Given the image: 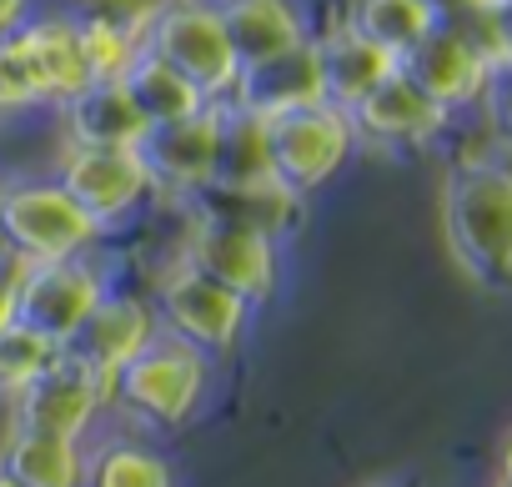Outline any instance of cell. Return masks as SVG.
Wrapping results in <instances>:
<instances>
[{
    "instance_id": "obj_18",
    "label": "cell",
    "mask_w": 512,
    "mask_h": 487,
    "mask_svg": "<svg viewBox=\"0 0 512 487\" xmlns=\"http://www.w3.org/2000/svg\"><path fill=\"white\" fill-rule=\"evenodd\" d=\"M312 46H317V61H322L327 101L342 106V111H352L367 91H377V86L397 71V61H392L382 46H372L362 31H352L347 16L332 21V26H317Z\"/></svg>"
},
{
    "instance_id": "obj_7",
    "label": "cell",
    "mask_w": 512,
    "mask_h": 487,
    "mask_svg": "<svg viewBox=\"0 0 512 487\" xmlns=\"http://www.w3.org/2000/svg\"><path fill=\"white\" fill-rule=\"evenodd\" d=\"M46 171L106 231V241H116L126 226H136L156 206V186H151V171H146L136 146H71V141H61Z\"/></svg>"
},
{
    "instance_id": "obj_17",
    "label": "cell",
    "mask_w": 512,
    "mask_h": 487,
    "mask_svg": "<svg viewBox=\"0 0 512 487\" xmlns=\"http://www.w3.org/2000/svg\"><path fill=\"white\" fill-rule=\"evenodd\" d=\"M226 41L241 66L272 61L282 51H297L317 36V21L307 11V0H216Z\"/></svg>"
},
{
    "instance_id": "obj_11",
    "label": "cell",
    "mask_w": 512,
    "mask_h": 487,
    "mask_svg": "<svg viewBox=\"0 0 512 487\" xmlns=\"http://www.w3.org/2000/svg\"><path fill=\"white\" fill-rule=\"evenodd\" d=\"M136 151H141V161L151 171L156 201L196 206L216 186V166H221V106H206V111H196L186 121H171V126H151Z\"/></svg>"
},
{
    "instance_id": "obj_6",
    "label": "cell",
    "mask_w": 512,
    "mask_h": 487,
    "mask_svg": "<svg viewBox=\"0 0 512 487\" xmlns=\"http://www.w3.org/2000/svg\"><path fill=\"white\" fill-rule=\"evenodd\" d=\"M141 51L166 61L181 81H191L211 106L231 101L241 61L226 41L216 0H156L146 26H141Z\"/></svg>"
},
{
    "instance_id": "obj_27",
    "label": "cell",
    "mask_w": 512,
    "mask_h": 487,
    "mask_svg": "<svg viewBox=\"0 0 512 487\" xmlns=\"http://www.w3.org/2000/svg\"><path fill=\"white\" fill-rule=\"evenodd\" d=\"M56 352H61L56 342H46L41 332H31V327H21V322L0 332V412H6V407L51 367Z\"/></svg>"
},
{
    "instance_id": "obj_12",
    "label": "cell",
    "mask_w": 512,
    "mask_h": 487,
    "mask_svg": "<svg viewBox=\"0 0 512 487\" xmlns=\"http://www.w3.org/2000/svg\"><path fill=\"white\" fill-rule=\"evenodd\" d=\"M352 136H357V151L372 146V151H417V146H432L442 131H447V111L437 101H427L402 71H392L377 91H367L352 111Z\"/></svg>"
},
{
    "instance_id": "obj_36",
    "label": "cell",
    "mask_w": 512,
    "mask_h": 487,
    "mask_svg": "<svg viewBox=\"0 0 512 487\" xmlns=\"http://www.w3.org/2000/svg\"><path fill=\"white\" fill-rule=\"evenodd\" d=\"M0 191H6V171H0Z\"/></svg>"
},
{
    "instance_id": "obj_3",
    "label": "cell",
    "mask_w": 512,
    "mask_h": 487,
    "mask_svg": "<svg viewBox=\"0 0 512 487\" xmlns=\"http://www.w3.org/2000/svg\"><path fill=\"white\" fill-rule=\"evenodd\" d=\"M106 231L66 196L51 171H11L0 191V257L16 267L106 252Z\"/></svg>"
},
{
    "instance_id": "obj_35",
    "label": "cell",
    "mask_w": 512,
    "mask_h": 487,
    "mask_svg": "<svg viewBox=\"0 0 512 487\" xmlns=\"http://www.w3.org/2000/svg\"><path fill=\"white\" fill-rule=\"evenodd\" d=\"M0 487H16V482H11V477H6V472H0Z\"/></svg>"
},
{
    "instance_id": "obj_8",
    "label": "cell",
    "mask_w": 512,
    "mask_h": 487,
    "mask_svg": "<svg viewBox=\"0 0 512 487\" xmlns=\"http://www.w3.org/2000/svg\"><path fill=\"white\" fill-rule=\"evenodd\" d=\"M116 287L111 272V247L71 262H41L21 267L16 282V322L41 332L56 347H71V337L86 327V317L101 307V297Z\"/></svg>"
},
{
    "instance_id": "obj_16",
    "label": "cell",
    "mask_w": 512,
    "mask_h": 487,
    "mask_svg": "<svg viewBox=\"0 0 512 487\" xmlns=\"http://www.w3.org/2000/svg\"><path fill=\"white\" fill-rule=\"evenodd\" d=\"M41 91H46V106H66L71 96H81L91 86V66H86V51H81V31H76V16L61 11V6H36L31 21L16 31Z\"/></svg>"
},
{
    "instance_id": "obj_19",
    "label": "cell",
    "mask_w": 512,
    "mask_h": 487,
    "mask_svg": "<svg viewBox=\"0 0 512 487\" xmlns=\"http://www.w3.org/2000/svg\"><path fill=\"white\" fill-rule=\"evenodd\" d=\"M56 131L71 146H141L151 126L121 81H91L81 96L56 106Z\"/></svg>"
},
{
    "instance_id": "obj_20",
    "label": "cell",
    "mask_w": 512,
    "mask_h": 487,
    "mask_svg": "<svg viewBox=\"0 0 512 487\" xmlns=\"http://www.w3.org/2000/svg\"><path fill=\"white\" fill-rule=\"evenodd\" d=\"M86 487H176V462L141 432H96L86 442Z\"/></svg>"
},
{
    "instance_id": "obj_28",
    "label": "cell",
    "mask_w": 512,
    "mask_h": 487,
    "mask_svg": "<svg viewBox=\"0 0 512 487\" xmlns=\"http://www.w3.org/2000/svg\"><path fill=\"white\" fill-rule=\"evenodd\" d=\"M46 91L21 51L16 36H0V121H31V116H46Z\"/></svg>"
},
{
    "instance_id": "obj_22",
    "label": "cell",
    "mask_w": 512,
    "mask_h": 487,
    "mask_svg": "<svg viewBox=\"0 0 512 487\" xmlns=\"http://www.w3.org/2000/svg\"><path fill=\"white\" fill-rule=\"evenodd\" d=\"M121 86H126V96L136 101V111L146 116V126H171V121H186V116H196V111L211 106L191 81H181V76H176L166 61H156L151 51H141V56L126 66Z\"/></svg>"
},
{
    "instance_id": "obj_34",
    "label": "cell",
    "mask_w": 512,
    "mask_h": 487,
    "mask_svg": "<svg viewBox=\"0 0 512 487\" xmlns=\"http://www.w3.org/2000/svg\"><path fill=\"white\" fill-rule=\"evenodd\" d=\"M502 487H512V437L502 442Z\"/></svg>"
},
{
    "instance_id": "obj_31",
    "label": "cell",
    "mask_w": 512,
    "mask_h": 487,
    "mask_svg": "<svg viewBox=\"0 0 512 487\" xmlns=\"http://www.w3.org/2000/svg\"><path fill=\"white\" fill-rule=\"evenodd\" d=\"M487 26H492L497 56H512V0H492V6H487Z\"/></svg>"
},
{
    "instance_id": "obj_25",
    "label": "cell",
    "mask_w": 512,
    "mask_h": 487,
    "mask_svg": "<svg viewBox=\"0 0 512 487\" xmlns=\"http://www.w3.org/2000/svg\"><path fill=\"white\" fill-rule=\"evenodd\" d=\"M352 31H362L372 46H382L392 61H402L437 21L427 16L422 0H352L347 6Z\"/></svg>"
},
{
    "instance_id": "obj_26",
    "label": "cell",
    "mask_w": 512,
    "mask_h": 487,
    "mask_svg": "<svg viewBox=\"0 0 512 487\" xmlns=\"http://www.w3.org/2000/svg\"><path fill=\"white\" fill-rule=\"evenodd\" d=\"M81 51L91 66V81H121L126 66L141 56V26L121 16H76Z\"/></svg>"
},
{
    "instance_id": "obj_15",
    "label": "cell",
    "mask_w": 512,
    "mask_h": 487,
    "mask_svg": "<svg viewBox=\"0 0 512 487\" xmlns=\"http://www.w3.org/2000/svg\"><path fill=\"white\" fill-rule=\"evenodd\" d=\"M322 101H327V86H322V61H317L312 41L297 51H282L272 61L241 66L236 91H231V106L256 121H277V116H292V111H307Z\"/></svg>"
},
{
    "instance_id": "obj_21",
    "label": "cell",
    "mask_w": 512,
    "mask_h": 487,
    "mask_svg": "<svg viewBox=\"0 0 512 487\" xmlns=\"http://www.w3.org/2000/svg\"><path fill=\"white\" fill-rule=\"evenodd\" d=\"M0 472L16 487H86V442L6 427V437H0Z\"/></svg>"
},
{
    "instance_id": "obj_13",
    "label": "cell",
    "mask_w": 512,
    "mask_h": 487,
    "mask_svg": "<svg viewBox=\"0 0 512 487\" xmlns=\"http://www.w3.org/2000/svg\"><path fill=\"white\" fill-rule=\"evenodd\" d=\"M161 337V327H156V307H151V297L146 292H131V287H111L106 297H101V307L86 317V327L71 337V357H81L91 372H101L106 377V387H111V377L131 362V357H141L151 342Z\"/></svg>"
},
{
    "instance_id": "obj_10",
    "label": "cell",
    "mask_w": 512,
    "mask_h": 487,
    "mask_svg": "<svg viewBox=\"0 0 512 487\" xmlns=\"http://www.w3.org/2000/svg\"><path fill=\"white\" fill-rule=\"evenodd\" d=\"M111 417L106 402V377L91 372L81 357H71L66 347L51 357V367L6 407V427H26V432H46V437H71V442H91L96 427Z\"/></svg>"
},
{
    "instance_id": "obj_14",
    "label": "cell",
    "mask_w": 512,
    "mask_h": 487,
    "mask_svg": "<svg viewBox=\"0 0 512 487\" xmlns=\"http://www.w3.org/2000/svg\"><path fill=\"white\" fill-rule=\"evenodd\" d=\"M487 66H492V61H487L457 26H442V21L397 61V71H402L427 101H437L447 116L462 111V106H477L482 81H487Z\"/></svg>"
},
{
    "instance_id": "obj_2",
    "label": "cell",
    "mask_w": 512,
    "mask_h": 487,
    "mask_svg": "<svg viewBox=\"0 0 512 487\" xmlns=\"http://www.w3.org/2000/svg\"><path fill=\"white\" fill-rule=\"evenodd\" d=\"M206 397H211V357H201L196 347L171 342V337H156L106 387L111 417L126 432H141L151 442L186 432L201 417Z\"/></svg>"
},
{
    "instance_id": "obj_33",
    "label": "cell",
    "mask_w": 512,
    "mask_h": 487,
    "mask_svg": "<svg viewBox=\"0 0 512 487\" xmlns=\"http://www.w3.org/2000/svg\"><path fill=\"white\" fill-rule=\"evenodd\" d=\"M36 6H41V0H0V36H16L31 21Z\"/></svg>"
},
{
    "instance_id": "obj_1",
    "label": "cell",
    "mask_w": 512,
    "mask_h": 487,
    "mask_svg": "<svg viewBox=\"0 0 512 487\" xmlns=\"http://www.w3.org/2000/svg\"><path fill=\"white\" fill-rule=\"evenodd\" d=\"M442 236L452 262L487 292L512 287V166L462 161L442 181Z\"/></svg>"
},
{
    "instance_id": "obj_5",
    "label": "cell",
    "mask_w": 512,
    "mask_h": 487,
    "mask_svg": "<svg viewBox=\"0 0 512 487\" xmlns=\"http://www.w3.org/2000/svg\"><path fill=\"white\" fill-rule=\"evenodd\" d=\"M146 297L156 307L161 337L186 342V347H196L211 362L226 357V352H236L241 337H246V327H251V317H256L236 292H226L221 282H211L206 272H196L191 262H181L176 252L151 272V292Z\"/></svg>"
},
{
    "instance_id": "obj_9",
    "label": "cell",
    "mask_w": 512,
    "mask_h": 487,
    "mask_svg": "<svg viewBox=\"0 0 512 487\" xmlns=\"http://www.w3.org/2000/svg\"><path fill=\"white\" fill-rule=\"evenodd\" d=\"M352 156H357L352 121H347V111L332 106V101L267 121V161H272V176H277L292 196H302V201H312L322 186H332Z\"/></svg>"
},
{
    "instance_id": "obj_32",
    "label": "cell",
    "mask_w": 512,
    "mask_h": 487,
    "mask_svg": "<svg viewBox=\"0 0 512 487\" xmlns=\"http://www.w3.org/2000/svg\"><path fill=\"white\" fill-rule=\"evenodd\" d=\"M422 6H427V16L432 21H467V16H477V11H487L492 6V0H422Z\"/></svg>"
},
{
    "instance_id": "obj_4",
    "label": "cell",
    "mask_w": 512,
    "mask_h": 487,
    "mask_svg": "<svg viewBox=\"0 0 512 487\" xmlns=\"http://www.w3.org/2000/svg\"><path fill=\"white\" fill-rule=\"evenodd\" d=\"M176 257L191 262L196 272H206L211 282H221L226 292H236L251 312H267L287 277V252L277 236L256 231L236 216L201 211V206H186Z\"/></svg>"
},
{
    "instance_id": "obj_24",
    "label": "cell",
    "mask_w": 512,
    "mask_h": 487,
    "mask_svg": "<svg viewBox=\"0 0 512 487\" xmlns=\"http://www.w3.org/2000/svg\"><path fill=\"white\" fill-rule=\"evenodd\" d=\"M196 206H201V211H216V216H236V221H246V226H256V231L277 236V241H287L292 226H297L302 211H307V201L292 196L282 181L241 186V191H206Z\"/></svg>"
},
{
    "instance_id": "obj_29",
    "label": "cell",
    "mask_w": 512,
    "mask_h": 487,
    "mask_svg": "<svg viewBox=\"0 0 512 487\" xmlns=\"http://www.w3.org/2000/svg\"><path fill=\"white\" fill-rule=\"evenodd\" d=\"M482 116H487V131L502 151H512V56H497L487 66V81H482V96H477Z\"/></svg>"
},
{
    "instance_id": "obj_30",
    "label": "cell",
    "mask_w": 512,
    "mask_h": 487,
    "mask_svg": "<svg viewBox=\"0 0 512 487\" xmlns=\"http://www.w3.org/2000/svg\"><path fill=\"white\" fill-rule=\"evenodd\" d=\"M16 282H21V267L0 257V332L16 327Z\"/></svg>"
},
{
    "instance_id": "obj_23",
    "label": "cell",
    "mask_w": 512,
    "mask_h": 487,
    "mask_svg": "<svg viewBox=\"0 0 512 487\" xmlns=\"http://www.w3.org/2000/svg\"><path fill=\"white\" fill-rule=\"evenodd\" d=\"M262 181H277L267 161V121L221 101V166H216L211 191H241V186H262Z\"/></svg>"
}]
</instances>
